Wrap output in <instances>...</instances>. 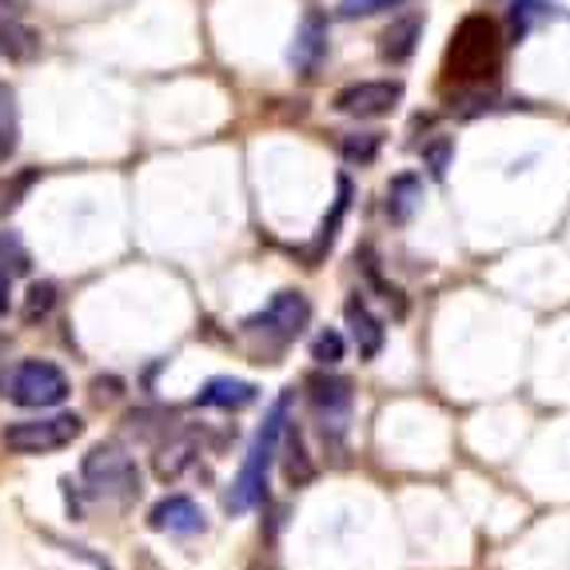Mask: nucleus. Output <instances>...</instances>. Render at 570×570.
I'll return each instance as SVG.
<instances>
[{"instance_id":"b1692460","label":"nucleus","mask_w":570,"mask_h":570,"mask_svg":"<svg viewBox=\"0 0 570 570\" xmlns=\"http://www.w3.org/2000/svg\"><path fill=\"white\" fill-rule=\"evenodd\" d=\"M451 156H455V140H451V136H439V140H431L428 148H423V164L431 168V176H435V180H443V176H448Z\"/></svg>"},{"instance_id":"f257e3e1","label":"nucleus","mask_w":570,"mask_h":570,"mask_svg":"<svg viewBox=\"0 0 570 570\" xmlns=\"http://www.w3.org/2000/svg\"><path fill=\"white\" fill-rule=\"evenodd\" d=\"M503 65V32L491 17H466L448 48V80L463 88H487Z\"/></svg>"},{"instance_id":"4468645a","label":"nucleus","mask_w":570,"mask_h":570,"mask_svg":"<svg viewBox=\"0 0 570 570\" xmlns=\"http://www.w3.org/2000/svg\"><path fill=\"white\" fill-rule=\"evenodd\" d=\"M0 52L12 65H29L40 57V32H32L29 24H20L17 17H0Z\"/></svg>"},{"instance_id":"f03ea898","label":"nucleus","mask_w":570,"mask_h":570,"mask_svg":"<svg viewBox=\"0 0 570 570\" xmlns=\"http://www.w3.org/2000/svg\"><path fill=\"white\" fill-rule=\"evenodd\" d=\"M287 415H292V395L276 403V407L267 411L264 428L256 431L252 439V451H247L244 466H239L236 483H232V494H228V511L244 514L264 499L267 491V475H272V463H276V451H279V439H284V428H287Z\"/></svg>"},{"instance_id":"1a4fd4ad","label":"nucleus","mask_w":570,"mask_h":570,"mask_svg":"<svg viewBox=\"0 0 570 570\" xmlns=\"http://www.w3.org/2000/svg\"><path fill=\"white\" fill-rule=\"evenodd\" d=\"M148 523H153V531L188 539V534H200L204 527H208V514L200 511V503H191L188 494H168V499H160V503L153 507Z\"/></svg>"},{"instance_id":"5701e85b","label":"nucleus","mask_w":570,"mask_h":570,"mask_svg":"<svg viewBox=\"0 0 570 570\" xmlns=\"http://www.w3.org/2000/svg\"><path fill=\"white\" fill-rule=\"evenodd\" d=\"M287 455H292V459H287V479H292V483H307V479L315 475V466L307 463V455H304V435H299V431H287Z\"/></svg>"},{"instance_id":"20e7f679","label":"nucleus","mask_w":570,"mask_h":570,"mask_svg":"<svg viewBox=\"0 0 570 570\" xmlns=\"http://www.w3.org/2000/svg\"><path fill=\"white\" fill-rule=\"evenodd\" d=\"M312 324V304H307L304 292H279L272 295L256 315H247L244 335L247 340H259L267 352H284L287 343H295L304 335V327Z\"/></svg>"},{"instance_id":"393cba45","label":"nucleus","mask_w":570,"mask_h":570,"mask_svg":"<svg viewBox=\"0 0 570 570\" xmlns=\"http://www.w3.org/2000/svg\"><path fill=\"white\" fill-rule=\"evenodd\" d=\"M403 4V0H340V17L355 20V17H375V12H387Z\"/></svg>"},{"instance_id":"f3484780","label":"nucleus","mask_w":570,"mask_h":570,"mask_svg":"<svg viewBox=\"0 0 570 570\" xmlns=\"http://www.w3.org/2000/svg\"><path fill=\"white\" fill-rule=\"evenodd\" d=\"M37 184H40V168H24L17 176H9V180H0V216H12Z\"/></svg>"},{"instance_id":"4be33fe9","label":"nucleus","mask_w":570,"mask_h":570,"mask_svg":"<svg viewBox=\"0 0 570 570\" xmlns=\"http://www.w3.org/2000/svg\"><path fill=\"white\" fill-rule=\"evenodd\" d=\"M343 352H347V343H343V335L335 332V327H327V332L315 335V343H312V360L320 363V367H335V363L343 360Z\"/></svg>"},{"instance_id":"412c9836","label":"nucleus","mask_w":570,"mask_h":570,"mask_svg":"<svg viewBox=\"0 0 570 570\" xmlns=\"http://www.w3.org/2000/svg\"><path fill=\"white\" fill-rule=\"evenodd\" d=\"M57 307V287L48 284V279H40V284L29 287V299H24V324H37V320H45L48 312Z\"/></svg>"},{"instance_id":"a878e982","label":"nucleus","mask_w":570,"mask_h":570,"mask_svg":"<svg viewBox=\"0 0 570 570\" xmlns=\"http://www.w3.org/2000/svg\"><path fill=\"white\" fill-rule=\"evenodd\" d=\"M9 307H12V276L0 272V315H9Z\"/></svg>"},{"instance_id":"9b49d317","label":"nucleus","mask_w":570,"mask_h":570,"mask_svg":"<svg viewBox=\"0 0 570 570\" xmlns=\"http://www.w3.org/2000/svg\"><path fill=\"white\" fill-rule=\"evenodd\" d=\"M343 315H347V327H352V340L355 347H360V360H375V355L383 352V340H387V332H383V324L371 315V307L363 304L360 295H352L347 299V307H343Z\"/></svg>"},{"instance_id":"9d476101","label":"nucleus","mask_w":570,"mask_h":570,"mask_svg":"<svg viewBox=\"0 0 570 570\" xmlns=\"http://www.w3.org/2000/svg\"><path fill=\"white\" fill-rule=\"evenodd\" d=\"M324 57H327V17H324V12L307 9L304 24H299V32H295L292 65H295V72L312 77L315 68L324 65Z\"/></svg>"},{"instance_id":"a211bd4d","label":"nucleus","mask_w":570,"mask_h":570,"mask_svg":"<svg viewBox=\"0 0 570 570\" xmlns=\"http://www.w3.org/2000/svg\"><path fill=\"white\" fill-rule=\"evenodd\" d=\"M347 200H352V180H340V196H335V208H332V216L324 219V228H320V236H315L312 259H315V256H324L327 247L335 244V236H340V224H343V216H347Z\"/></svg>"},{"instance_id":"f8f14e48","label":"nucleus","mask_w":570,"mask_h":570,"mask_svg":"<svg viewBox=\"0 0 570 570\" xmlns=\"http://www.w3.org/2000/svg\"><path fill=\"white\" fill-rule=\"evenodd\" d=\"M200 407H224V411H239L256 403V383L247 380H232V375H219V380H208L204 391L196 395Z\"/></svg>"},{"instance_id":"aec40b11","label":"nucleus","mask_w":570,"mask_h":570,"mask_svg":"<svg viewBox=\"0 0 570 570\" xmlns=\"http://www.w3.org/2000/svg\"><path fill=\"white\" fill-rule=\"evenodd\" d=\"M340 153L347 164H371L380 156V132H360V136H343Z\"/></svg>"},{"instance_id":"2eb2a0df","label":"nucleus","mask_w":570,"mask_h":570,"mask_svg":"<svg viewBox=\"0 0 570 570\" xmlns=\"http://www.w3.org/2000/svg\"><path fill=\"white\" fill-rule=\"evenodd\" d=\"M419 37H423V20H419V17L395 20V24H391V29L383 32V40H380L383 60H391V65H403V60H411Z\"/></svg>"},{"instance_id":"cd10ccee","label":"nucleus","mask_w":570,"mask_h":570,"mask_svg":"<svg viewBox=\"0 0 570 570\" xmlns=\"http://www.w3.org/2000/svg\"><path fill=\"white\" fill-rule=\"evenodd\" d=\"M256 570H259V567H256Z\"/></svg>"},{"instance_id":"423d86ee","label":"nucleus","mask_w":570,"mask_h":570,"mask_svg":"<svg viewBox=\"0 0 570 570\" xmlns=\"http://www.w3.org/2000/svg\"><path fill=\"white\" fill-rule=\"evenodd\" d=\"M85 483L92 487V494L128 503V499L140 494V471H136L132 455L120 443H100L85 459Z\"/></svg>"},{"instance_id":"7ed1b4c3","label":"nucleus","mask_w":570,"mask_h":570,"mask_svg":"<svg viewBox=\"0 0 570 570\" xmlns=\"http://www.w3.org/2000/svg\"><path fill=\"white\" fill-rule=\"evenodd\" d=\"M68 375L48 360H20L0 371V395L17 407H60L68 400Z\"/></svg>"},{"instance_id":"bb28decb","label":"nucleus","mask_w":570,"mask_h":570,"mask_svg":"<svg viewBox=\"0 0 570 570\" xmlns=\"http://www.w3.org/2000/svg\"><path fill=\"white\" fill-rule=\"evenodd\" d=\"M0 9L9 12V17H20V12L29 9V0H0Z\"/></svg>"},{"instance_id":"6ab92c4d","label":"nucleus","mask_w":570,"mask_h":570,"mask_svg":"<svg viewBox=\"0 0 570 570\" xmlns=\"http://www.w3.org/2000/svg\"><path fill=\"white\" fill-rule=\"evenodd\" d=\"M0 272H9V276H29L32 272L29 247L20 244L17 232H0Z\"/></svg>"},{"instance_id":"ddd939ff","label":"nucleus","mask_w":570,"mask_h":570,"mask_svg":"<svg viewBox=\"0 0 570 570\" xmlns=\"http://www.w3.org/2000/svg\"><path fill=\"white\" fill-rule=\"evenodd\" d=\"M423 204V180L415 171H403L387 184V219L391 224H411V216Z\"/></svg>"},{"instance_id":"0eeeda50","label":"nucleus","mask_w":570,"mask_h":570,"mask_svg":"<svg viewBox=\"0 0 570 570\" xmlns=\"http://www.w3.org/2000/svg\"><path fill=\"white\" fill-rule=\"evenodd\" d=\"M307 400H312V415L324 431V439L340 443L352 423V383L340 375H312L307 380Z\"/></svg>"},{"instance_id":"dca6fc26","label":"nucleus","mask_w":570,"mask_h":570,"mask_svg":"<svg viewBox=\"0 0 570 570\" xmlns=\"http://www.w3.org/2000/svg\"><path fill=\"white\" fill-rule=\"evenodd\" d=\"M17 144H20L17 92L9 85H0V164H9L17 156Z\"/></svg>"},{"instance_id":"39448f33","label":"nucleus","mask_w":570,"mask_h":570,"mask_svg":"<svg viewBox=\"0 0 570 570\" xmlns=\"http://www.w3.org/2000/svg\"><path fill=\"white\" fill-rule=\"evenodd\" d=\"M85 435V419L65 411V415H45V419H20L9 423L0 443L12 451V455H52V451L72 448L77 439Z\"/></svg>"},{"instance_id":"6e6552de","label":"nucleus","mask_w":570,"mask_h":570,"mask_svg":"<svg viewBox=\"0 0 570 570\" xmlns=\"http://www.w3.org/2000/svg\"><path fill=\"white\" fill-rule=\"evenodd\" d=\"M403 100L400 80H360V85H347L335 92L332 108L343 116H355V120H371V116H387L395 112Z\"/></svg>"}]
</instances>
